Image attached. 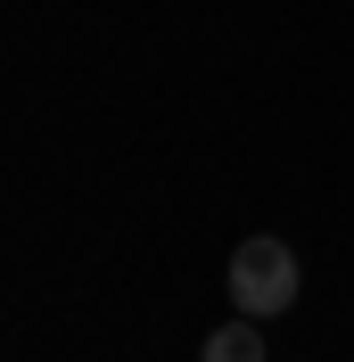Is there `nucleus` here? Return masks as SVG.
Listing matches in <instances>:
<instances>
[{
  "mask_svg": "<svg viewBox=\"0 0 354 362\" xmlns=\"http://www.w3.org/2000/svg\"><path fill=\"white\" fill-rule=\"evenodd\" d=\"M231 305L247 321H280L297 305V255L280 239H239L231 247Z\"/></svg>",
  "mask_w": 354,
  "mask_h": 362,
  "instance_id": "f257e3e1",
  "label": "nucleus"
},
{
  "mask_svg": "<svg viewBox=\"0 0 354 362\" xmlns=\"http://www.w3.org/2000/svg\"><path fill=\"white\" fill-rule=\"evenodd\" d=\"M198 362H264V329L256 321H222V329H206V346H198Z\"/></svg>",
  "mask_w": 354,
  "mask_h": 362,
  "instance_id": "f03ea898",
  "label": "nucleus"
}]
</instances>
